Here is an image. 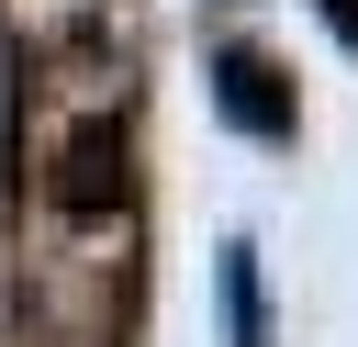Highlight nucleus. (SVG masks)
<instances>
[{"instance_id":"1","label":"nucleus","mask_w":358,"mask_h":347,"mask_svg":"<svg viewBox=\"0 0 358 347\" xmlns=\"http://www.w3.org/2000/svg\"><path fill=\"white\" fill-rule=\"evenodd\" d=\"M34 213L45 224H123L134 213V112L34 123Z\"/></svg>"},{"instance_id":"3","label":"nucleus","mask_w":358,"mask_h":347,"mask_svg":"<svg viewBox=\"0 0 358 347\" xmlns=\"http://www.w3.org/2000/svg\"><path fill=\"white\" fill-rule=\"evenodd\" d=\"M224 325H235V347H268V302H257V246H224Z\"/></svg>"},{"instance_id":"2","label":"nucleus","mask_w":358,"mask_h":347,"mask_svg":"<svg viewBox=\"0 0 358 347\" xmlns=\"http://www.w3.org/2000/svg\"><path fill=\"white\" fill-rule=\"evenodd\" d=\"M213 101H224V123L257 134V146H291V123H302V112H291V78H280L257 45H224V56H213Z\"/></svg>"},{"instance_id":"4","label":"nucleus","mask_w":358,"mask_h":347,"mask_svg":"<svg viewBox=\"0 0 358 347\" xmlns=\"http://www.w3.org/2000/svg\"><path fill=\"white\" fill-rule=\"evenodd\" d=\"M313 11H324V34H336V45L358 56V0H313Z\"/></svg>"}]
</instances>
